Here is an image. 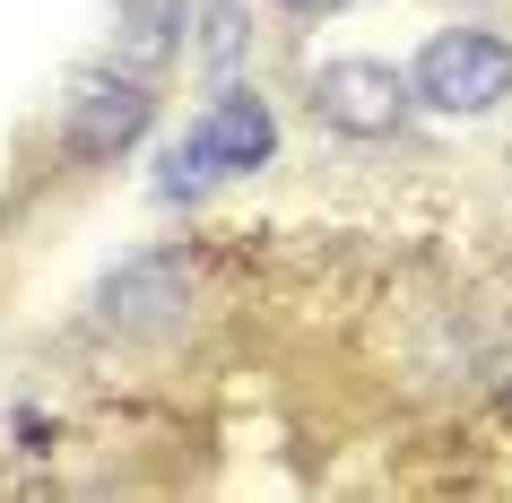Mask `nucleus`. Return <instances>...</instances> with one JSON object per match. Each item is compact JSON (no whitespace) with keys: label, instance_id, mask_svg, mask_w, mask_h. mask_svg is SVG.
<instances>
[{"label":"nucleus","instance_id":"1","mask_svg":"<svg viewBox=\"0 0 512 503\" xmlns=\"http://www.w3.org/2000/svg\"><path fill=\"white\" fill-rule=\"evenodd\" d=\"M270 148H278L270 105H261L252 87H226V96H217V105L191 122V139L165 157L157 191H165V200H191V191L226 183V174H252V165H270Z\"/></svg>","mask_w":512,"mask_h":503},{"label":"nucleus","instance_id":"2","mask_svg":"<svg viewBox=\"0 0 512 503\" xmlns=\"http://www.w3.org/2000/svg\"><path fill=\"white\" fill-rule=\"evenodd\" d=\"M408 87H417V105L452 113V122H478V113H495L512 96V44L486 35V27H443L426 53H417Z\"/></svg>","mask_w":512,"mask_h":503},{"label":"nucleus","instance_id":"3","mask_svg":"<svg viewBox=\"0 0 512 503\" xmlns=\"http://www.w3.org/2000/svg\"><path fill=\"white\" fill-rule=\"evenodd\" d=\"M304 96H313V122L339 131V139H391L408 122V105H417V87H408L391 61H356V53L322 61Z\"/></svg>","mask_w":512,"mask_h":503},{"label":"nucleus","instance_id":"4","mask_svg":"<svg viewBox=\"0 0 512 503\" xmlns=\"http://www.w3.org/2000/svg\"><path fill=\"white\" fill-rule=\"evenodd\" d=\"M148 131V87L131 79V70H79L70 79V96H61V148L87 165L122 157L131 139Z\"/></svg>","mask_w":512,"mask_h":503},{"label":"nucleus","instance_id":"5","mask_svg":"<svg viewBox=\"0 0 512 503\" xmlns=\"http://www.w3.org/2000/svg\"><path fill=\"white\" fill-rule=\"evenodd\" d=\"M96 313H105V330L165 339V330H183V313H191V269L174 261V252H131V261L105 278Z\"/></svg>","mask_w":512,"mask_h":503},{"label":"nucleus","instance_id":"6","mask_svg":"<svg viewBox=\"0 0 512 503\" xmlns=\"http://www.w3.org/2000/svg\"><path fill=\"white\" fill-rule=\"evenodd\" d=\"M174 27H183V0H122V61L157 70L174 53Z\"/></svg>","mask_w":512,"mask_h":503},{"label":"nucleus","instance_id":"7","mask_svg":"<svg viewBox=\"0 0 512 503\" xmlns=\"http://www.w3.org/2000/svg\"><path fill=\"white\" fill-rule=\"evenodd\" d=\"M200 53H209V70H235V53H243V9L235 0H200Z\"/></svg>","mask_w":512,"mask_h":503},{"label":"nucleus","instance_id":"8","mask_svg":"<svg viewBox=\"0 0 512 503\" xmlns=\"http://www.w3.org/2000/svg\"><path fill=\"white\" fill-rule=\"evenodd\" d=\"M495 382H504V399H512V339L495 347Z\"/></svg>","mask_w":512,"mask_h":503},{"label":"nucleus","instance_id":"9","mask_svg":"<svg viewBox=\"0 0 512 503\" xmlns=\"http://www.w3.org/2000/svg\"><path fill=\"white\" fill-rule=\"evenodd\" d=\"M278 9H348V0H278Z\"/></svg>","mask_w":512,"mask_h":503}]
</instances>
